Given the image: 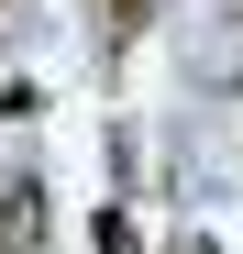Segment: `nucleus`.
<instances>
[{
    "label": "nucleus",
    "instance_id": "obj_1",
    "mask_svg": "<svg viewBox=\"0 0 243 254\" xmlns=\"http://www.w3.org/2000/svg\"><path fill=\"white\" fill-rule=\"evenodd\" d=\"M22 243H33V188L0 199V254H22Z\"/></svg>",
    "mask_w": 243,
    "mask_h": 254
},
{
    "label": "nucleus",
    "instance_id": "obj_3",
    "mask_svg": "<svg viewBox=\"0 0 243 254\" xmlns=\"http://www.w3.org/2000/svg\"><path fill=\"white\" fill-rule=\"evenodd\" d=\"M144 11H155V0H111V45H133V33H144Z\"/></svg>",
    "mask_w": 243,
    "mask_h": 254
},
{
    "label": "nucleus",
    "instance_id": "obj_2",
    "mask_svg": "<svg viewBox=\"0 0 243 254\" xmlns=\"http://www.w3.org/2000/svg\"><path fill=\"white\" fill-rule=\"evenodd\" d=\"M89 243H100V254H144V243H133V221H122V210H100V221H89Z\"/></svg>",
    "mask_w": 243,
    "mask_h": 254
}]
</instances>
